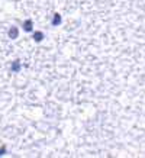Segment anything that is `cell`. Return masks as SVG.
<instances>
[{
  "label": "cell",
  "instance_id": "cell-2",
  "mask_svg": "<svg viewBox=\"0 0 145 158\" xmlns=\"http://www.w3.org/2000/svg\"><path fill=\"white\" fill-rule=\"evenodd\" d=\"M20 68H22V62H20V59H15L13 62H12L10 71H12V72H19Z\"/></svg>",
  "mask_w": 145,
  "mask_h": 158
},
{
  "label": "cell",
  "instance_id": "cell-4",
  "mask_svg": "<svg viewBox=\"0 0 145 158\" xmlns=\"http://www.w3.org/2000/svg\"><path fill=\"white\" fill-rule=\"evenodd\" d=\"M62 22V18L59 13H54V19H52V26H58L59 23Z\"/></svg>",
  "mask_w": 145,
  "mask_h": 158
},
{
  "label": "cell",
  "instance_id": "cell-6",
  "mask_svg": "<svg viewBox=\"0 0 145 158\" xmlns=\"http://www.w3.org/2000/svg\"><path fill=\"white\" fill-rule=\"evenodd\" d=\"M5 154H6V146L3 145V146H0V157H2V155H5Z\"/></svg>",
  "mask_w": 145,
  "mask_h": 158
},
{
  "label": "cell",
  "instance_id": "cell-3",
  "mask_svg": "<svg viewBox=\"0 0 145 158\" xmlns=\"http://www.w3.org/2000/svg\"><path fill=\"white\" fill-rule=\"evenodd\" d=\"M32 29H33V22L31 19H26L23 22V31L25 32H32Z\"/></svg>",
  "mask_w": 145,
  "mask_h": 158
},
{
  "label": "cell",
  "instance_id": "cell-5",
  "mask_svg": "<svg viewBox=\"0 0 145 158\" xmlns=\"http://www.w3.org/2000/svg\"><path fill=\"white\" fill-rule=\"evenodd\" d=\"M44 38H45V36H44V32H41V31L33 33V41H35V42H42Z\"/></svg>",
  "mask_w": 145,
  "mask_h": 158
},
{
  "label": "cell",
  "instance_id": "cell-1",
  "mask_svg": "<svg viewBox=\"0 0 145 158\" xmlns=\"http://www.w3.org/2000/svg\"><path fill=\"white\" fill-rule=\"evenodd\" d=\"M7 35H9L10 39H18V36H19V29H18L16 26H12L10 29H9Z\"/></svg>",
  "mask_w": 145,
  "mask_h": 158
}]
</instances>
